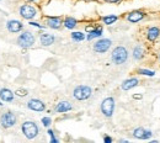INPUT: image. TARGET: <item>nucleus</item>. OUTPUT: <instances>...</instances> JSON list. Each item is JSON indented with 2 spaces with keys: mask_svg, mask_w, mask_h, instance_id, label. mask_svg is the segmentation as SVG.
<instances>
[{
  "mask_svg": "<svg viewBox=\"0 0 160 143\" xmlns=\"http://www.w3.org/2000/svg\"><path fill=\"white\" fill-rule=\"evenodd\" d=\"M16 94L19 95V96H26V95H27V91H26V90H21V89H19V90H16Z\"/></svg>",
  "mask_w": 160,
  "mask_h": 143,
  "instance_id": "bb28decb",
  "label": "nucleus"
},
{
  "mask_svg": "<svg viewBox=\"0 0 160 143\" xmlns=\"http://www.w3.org/2000/svg\"><path fill=\"white\" fill-rule=\"evenodd\" d=\"M105 1H107V3H118L120 0H105Z\"/></svg>",
  "mask_w": 160,
  "mask_h": 143,
  "instance_id": "c756f323",
  "label": "nucleus"
},
{
  "mask_svg": "<svg viewBox=\"0 0 160 143\" xmlns=\"http://www.w3.org/2000/svg\"><path fill=\"white\" fill-rule=\"evenodd\" d=\"M47 25H48L51 28H59L62 25V20H61V17H48L47 19Z\"/></svg>",
  "mask_w": 160,
  "mask_h": 143,
  "instance_id": "4468645a",
  "label": "nucleus"
},
{
  "mask_svg": "<svg viewBox=\"0 0 160 143\" xmlns=\"http://www.w3.org/2000/svg\"><path fill=\"white\" fill-rule=\"evenodd\" d=\"M39 40H41V43L43 46H51V45H53V42H54V36L49 35V33H43V35H41Z\"/></svg>",
  "mask_w": 160,
  "mask_h": 143,
  "instance_id": "dca6fc26",
  "label": "nucleus"
},
{
  "mask_svg": "<svg viewBox=\"0 0 160 143\" xmlns=\"http://www.w3.org/2000/svg\"><path fill=\"white\" fill-rule=\"evenodd\" d=\"M0 123H1V126L4 128L13 127L16 123V116L13 114V112H6V114H4L1 117H0Z\"/></svg>",
  "mask_w": 160,
  "mask_h": 143,
  "instance_id": "423d86ee",
  "label": "nucleus"
},
{
  "mask_svg": "<svg viewBox=\"0 0 160 143\" xmlns=\"http://www.w3.org/2000/svg\"><path fill=\"white\" fill-rule=\"evenodd\" d=\"M27 106H28V109H31V110H33V111H43L44 107H46L42 101L37 100V99L30 100L28 103H27Z\"/></svg>",
  "mask_w": 160,
  "mask_h": 143,
  "instance_id": "1a4fd4ad",
  "label": "nucleus"
},
{
  "mask_svg": "<svg viewBox=\"0 0 160 143\" xmlns=\"http://www.w3.org/2000/svg\"><path fill=\"white\" fill-rule=\"evenodd\" d=\"M111 45H112L111 40H109V38H102V40L97 41V42L94 45V51L97 52V53H105L106 51L110 50Z\"/></svg>",
  "mask_w": 160,
  "mask_h": 143,
  "instance_id": "6e6552de",
  "label": "nucleus"
},
{
  "mask_svg": "<svg viewBox=\"0 0 160 143\" xmlns=\"http://www.w3.org/2000/svg\"><path fill=\"white\" fill-rule=\"evenodd\" d=\"M138 85V79H135V78H131V79H127V80H124L122 83V90H129V89H132L134 86H137Z\"/></svg>",
  "mask_w": 160,
  "mask_h": 143,
  "instance_id": "ddd939ff",
  "label": "nucleus"
},
{
  "mask_svg": "<svg viewBox=\"0 0 160 143\" xmlns=\"http://www.w3.org/2000/svg\"><path fill=\"white\" fill-rule=\"evenodd\" d=\"M101 111L106 117H111L115 111V100L112 98H106L101 104Z\"/></svg>",
  "mask_w": 160,
  "mask_h": 143,
  "instance_id": "39448f33",
  "label": "nucleus"
},
{
  "mask_svg": "<svg viewBox=\"0 0 160 143\" xmlns=\"http://www.w3.org/2000/svg\"><path fill=\"white\" fill-rule=\"evenodd\" d=\"M6 27H8V30L10 32L16 33V32H19L22 30V23L20 21H17V20H10L6 23Z\"/></svg>",
  "mask_w": 160,
  "mask_h": 143,
  "instance_id": "9b49d317",
  "label": "nucleus"
},
{
  "mask_svg": "<svg viewBox=\"0 0 160 143\" xmlns=\"http://www.w3.org/2000/svg\"><path fill=\"white\" fill-rule=\"evenodd\" d=\"M159 35H160L159 27H150L149 30H148V32H147V37H148V40H149V41H155L159 37Z\"/></svg>",
  "mask_w": 160,
  "mask_h": 143,
  "instance_id": "f3484780",
  "label": "nucleus"
},
{
  "mask_svg": "<svg viewBox=\"0 0 160 143\" xmlns=\"http://www.w3.org/2000/svg\"><path fill=\"white\" fill-rule=\"evenodd\" d=\"M51 122H52V120L49 117H43L42 118V123H43V126H46V127H48L51 125Z\"/></svg>",
  "mask_w": 160,
  "mask_h": 143,
  "instance_id": "393cba45",
  "label": "nucleus"
},
{
  "mask_svg": "<svg viewBox=\"0 0 160 143\" xmlns=\"http://www.w3.org/2000/svg\"><path fill=\"white\" fill-rule=\"evenodd\" d=\"M133 57H134V59H140L143 57V48H142L140 46H137L133 50Z\"/></svg>",
  "mask_w": 160,
  "mask_h": 143,
  "instance_id": "412c9836",
  "label": "nucleus"
},
{
  "mask_svg": "<svg viewBox=\"0 0 160 143\" xmlns=\"http://www.w3.org/2000/svg\"><path fill=\"white\" fill-rule=\"evenodd\" d=\"M117 19H118V17L116 15H109V16H105L102 20H104V22L106 23V25H112L113 22L117 21Z\"/></svg>",
  "mask_w": 160,
  "mask_h": 143,
  "instance_id": "4be33fe9",
  "label": "nucleus"
},
{
  "mask_svg": "<svg viewBox=\"0 0 160 143\" xmlns=\"http://www.w3.org/2000/svg\"><path fill=\"white\" fill-rule=\"evenodd\" d=\"M30 25H32V26H36V27H39V28H42V27H43V26H41L39 23H37V22H31V23H30Z\"/></svg>",
  "mask_w": 160,
  "mask_h": 143,
  "instance_id": "cd10ccee",
  "label": "nucleus"
},
{
  "mask_svg": "<svg viewBox=\"0 0 160 143\" xmlns=\"http://www.w3.org/2000/svg\"><path fill=\"white\" fill-rule=\"evenodd\" d=\"M33 43H35V36L28 31L23 32L22 35L19 36V38H17V45L23 47V48H28V47H31Z\"/></svg>",
  "mask_w": 160,
  "mask_h": 143,
  "instance_id": "20e7f679",
  "label": "nucleus"
},
{
  "mask_svg": "<svg viewBox=\"0 0 160 143\" xmlns=\"http://www.w3.org/2000/svg\"><path fill=\"white\" fill-rule=\"evenodd\" d=\"M22 132L26 136V138L33 139L38 135V126L32 121H26L22 125Z\"/></svg>",
  "mask_w": 160,
  "mask_h": 143,
  "instance_id": "f03ea898",
  "label": "nucleus"
},
{
  "mask_svg": "<svg viewBox=\"0 0 160 143\" xmlns=\"http://www.w3.org/2000/svg\"><path fill=\"white\" fill-rule=\"evenodd\" d=\"M143 17H144V14L142 13V11H132V13L128 15L127 19L131 22H138L143 19Z\"/></svg>",
  "mask_w": 160,
  "mask_h": 143,
  "instance_id": "a211bd4d",
  "label": "nucleus"
},
{
  "mask_svg": "<svg viewBox=\"0 0 160 143\" xmlns=\"http://www.w3.org/2000/svg\"><path fill=\"white\" fill-rule=\"evenodd\" d=\"M48 135L52 137V139H51V142H52V143H57V142H58V139H57V138H54V133H53V131H51V130H49V131H48Z\"/></svg>",
  "mask_w": 160,
  "mask_h": 143,
  "instance_id": "a878e982",
  "label": "nucleus"
},
{
  "mask_svg": "<svg viewBox=\"0 0 160 143\" xmlns=\"http://www.w3.org/2000/svg\"><path fill=\"white\" fill-rule=\"evenodd\" d=\"M73 95L78 100H86L91 96V88L86 85H79L74 89Z\"/></svg>",
  "mask_w": 160,
  "mask_h": 143,
  "instance_id": "7ed1b4c3",
  "label": "nucleus"
},
{
  "mask_svg": "<svg viewBox=\"0 0 160 143\" xmlns=\"http://www.w3.org/2000/svg\"><path fill=\"white\" fill-rule=\"evenodd\" d=\"M27 1H36V0H27Z\"/></svg>",
  "mask_w": 160,
  "mask_h": 143,
  "instance_id": "7c9ffc66",
  "label": "nucleus"
},
{
  "mask_svg": "<svg viewBox=\"0 0 160 143\" xmlns=\"http://www.w3.org/2000/svg\"><path fill=\"white\" fill-rule=\"evenodd\" d=\"M138 73L142 74V75H148V76H153L154 74H155L154 72L148 70V69H139V70H138Z\"/></svg>",
  "mask_w": 160,
  "mask_h": 143,
  "instance_id": "b1692460",
  "label": "nucleus"
},
{
  "mask_svg": "<svg viewBox=\"0 0 160 143\" xmlns=\"http://www.w3.org/2000/svg\"><path fill=\"white\" fill-rule=\"evenodd\" d=\"M73 107H72V104L69 101H61L59 104H57L56 106V111L57 112H67V111H70Z\"/></svg>",
  "mask_w": 160,
  "mask_h": 143,
  "instance_id": "f8f14e48",
  "label": "nucleus"
},
{
  "mask_svg": "<svg viewBox=\"0 0 160 143\" xmlns=\"http://www.w3.org/2000/svg\"><path fill=\"white\" fill-rule=\"evenodd\" d=\"M20 15L26 20H31L37 15V10L31 5H22L20 8Z\"/></svg>",
  "mask_w": 160,
  "mask_h": 143,
  "instance_id": "0eeeda50",
  "label": "nucleus"
},
{
  "mask_svg": "<svg viewBox=\"0 0 160 143\" xmlns=\"http://www.w3.org/2000/svg\"><path fill=\"white\" fill-rule=\"evenodd\" d=\"M72 38L74 41H76V42H79V41H82L85 38V35L82 32H73L72 33Z\"/></svg>",
  "mask_w": 160,
  "mask_h": 143,
  "instance_id": "5701e85b",
  "label": "nucleus"
},
{
  "mask_svg": "<svg viewBox=\"0 0 160 143\" xmlns=\"http://www.w3.org/2000/svg\"><path fill=\"white\" fill-rule=\"evenodd\" d=\"M104 141H105V142H106V143H110V142H111V141H112V139H111V138H110V137H105V139H104Z\"/></svg>",
  "mask_w": 160,
  "mask_h": 143,
  "instance_id": "c85d7f7f",
  "label": "nucleus"
},
{
  "mask_svg": "<svg viewBox=\"0 0 160 143\" xmlns=\"http://www.w3.org/2000/svg\"><path fill=\"white\" fill-rule=\"evenodd\" d=\"M64 26H66L67 28L72 30L76 26V20L74 19V17H67L66 20H64Z\"/></svg>",
  "mask_w": 160,
  "mask_h": 143,
  "instance_id": "6ab92c4d",
  "label": "nucleus"
},
{
  "mask_svg": "<svg viewBox=\"0 0 160 143\" xmlns=\"http://www.w3.org/2000/svg\"><path fill=\"white\" fill-rule=\"evenodd\" d=\"M102 35V28L99 27V28H95L92 31H90L87 36V40H92V38H96V37H100V36Z\"/></svg>",
  "mask_w": 160,
  "mask_h": 143,
  "instance_id": "aec40b11",
  "label": "nucleus"
},
{
  "mask_svg": "<svg viewBox=\"0 0 160 143\" xmlns=\"http://www.w3.org/2000/svg\"><path fill=\"white\" fill-rule=\"evenodd\" d=\"M128 58V52L124 47H116V48L112 51L111 59L115 64H122L127 61Z\"/></svg>",
  "mask_w": 160,
  "mask_h": 143,
  "instance_id": "f257e3e1",
  "label": "nucleus"
},
{
  "mask_svg": "<svg viewBox=\"0 0 160 143\" xmlns=\"http://www.w3.org/2000/svg\"><path fill=\"white\" fill-rule=\"evenodd\" d=\"M0 99L4 101H13L14 93L9 89H0Z\"/></svg>",
  "mask_w": 160,
  "mask_h": 143,
  "instance_id": "2eb2a0df",
  "label": "nucleus"
},
{
  "mask_svg": "<svg viewBox=\"0 0 160 143\" xmlns=\"http://www.w3.org/2000/svg\"><path fill=\"white\" fill-rule=\"evenodd\" d=\"M133 136L138 139H148V138H150L152 137V132L150 131H145L144 128L139 127V128H135L133 131Z\"/></svg>",
  "mask_w": 160,
  "mask_h": 143,
  "instance_id": "9d476101",
  "label": "nucleus"
}]
</instances>
